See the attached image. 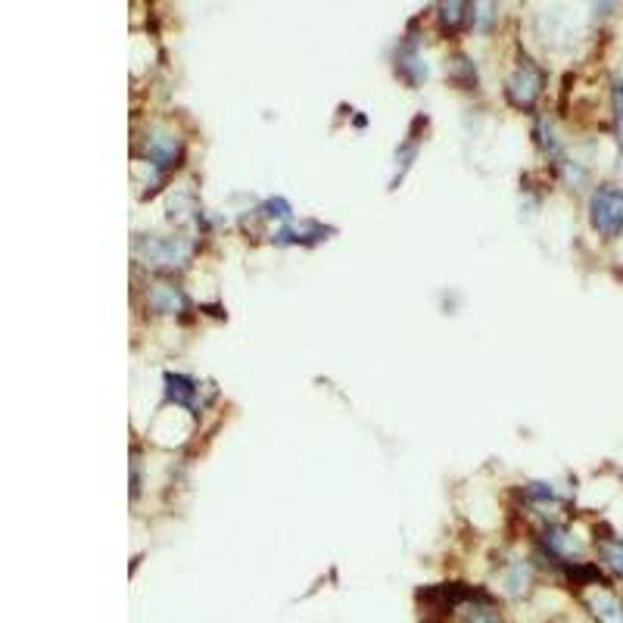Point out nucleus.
I'll return each mask as SVG.
<instances>
[{
    "mask_svg": "<svg viewBox=\"0 0 623 623\" xmlns=\"http://www.w3.org/2000/svg\"><path fill=\"white\" fill-rule=\"evenodd\" d=\"M589 222L593 228L614 240L623 234V187L614 185H601L593 190L589 197Z\"/></svg>",
    "mask_w": 623,
    "mask_h": 623,
    "instance_id": "1",
    "label": "nucleus"
},
{
    "mask_svg": "<svg viewBox=\"0 0 623 623\" xmlns=\"http://www.w3.org/2000/svg\"><path fill=\"white\" fill-rule=\"evenodd\" d=\"M194 244L187 237H144L138 244L140 259L147 265H157V269H175V265H185L190 259Z\"/></svg>",
    "mask_w": 623,
    "mask_h": 623,
    "instance_id": "2",
    "label": "nucleus"
},
{
    "mask_svg": "<svg viewBox=\"0 0 623 623\" xmlns=\"http://www.w3.org/2000/svg\"><path fill=\"white\" fill-rule=\"evenodd\" d=\"M543 85H546V72L539 70L531 57H521V66L508 78V97L514 107H533L536 97L543 94Z\"/></svg>",
    "mask_w": 623,
    "mask_h": 623,
    "instance_id": "3",
    "label": "nucleus"
},
{
    "mask_svg": "<svg viewBox=\"0 0 623 623\" xmlns=\"http://www.w3.org/2000/svg\"><path fill=\"white\" fill-rule=\"evenodd\" d=\"M144 157L150 160L157 178H162V175H169V172L182 162V140L157 128V132H150V138H147V153H144Z\"/></svg>",
    "mask_w": 623,
    "mask_h": 623,
    "instance_id": "4",
    "label": "nucleus"
},
{
    "mask_svg": "<svg viewBox=\"0 0 623 623\" xmlns=\"http://www.w3.org/2000/svg\"><path fill=\"white\" fill-rule=\"evenodd\" d=\"M586 608H589V614L599 623H623V601L611 589H605V586H596L586 596Z\"/></svg>",
    "mask_w": 623,
    "mask_h": 623,
    "instance_id": "5",
    "label": "nucleus"
},
{
    "mask_svg": "<svg viewBox=\"0 0 623 623\" xmlns=\"http://www.w3.org/2000/svg\"><path fill=\"white\" fill-rule=\"evenodd\" d=\"M165 381V399L169 402H175V406H187V409H197V381L194 377H187V374H165L162 377Z\"/></svg>",
    "mask_w": 623,
    "mask_h": 623,
    "instance_id": "6",
    "label": "nucleus"
},
{
    "mask_svg": "<svg viewBox=\"0 0 623 623\" xmlns=\"http://www.w3.org/2000/svg\"><path fill=\"white\" fill-rule=\"evenodd\" d=\"M147 302H150V309L160 312V315H175V312L187 309V297L178 287H172V284H157V287L150 290Z\"/></svg>",
    "mask_w": 623,
    "mask_h": 623,
    "instance_id": "7",
    "label": "nucleus"
},
{
    "mask_svg": "<svg viewBox=\"0 0 623 623\" xmlns=\"http://www.w3.org/2000/svg\"><path fill=\"white\" fill-rule=\"evenodd\" d=\"M324 234H331L322 225H306V228H281V232L272 237L277 247H287V244H315L322 240Z\"/></svg>",
    "mask_w": 623,
    "mask_h": 623,
    "instance_id": "8",
    "label": "nucleus"
},
{
    "mask_svg": "<svg viewBox=\"0 0 623 623\" xmlns=\"http://www.w3.org/2000/svg\"><path fill=\"white\" fill-rule=\"evenodd\" d=\"M601 558H605V564L623 577V539H605L601 543Z\"/></svg>",
    "mask_w": 623,
    "mask_h": 623,
    "instance_id": "9",
    "label": "nucleus"
},
{
    "mask_svg": "<svg viewBox=\"0 0 623 623\" xmlns=\"http://www.w3.org/2000/svg\"><path fill=\"white\" fill-rule=\"evenodd\" d=\"M506 586L511 596H521V593H527V586H531V568L527 564H514L511 571H508Z\"/></svg>",
    "mask_w": 623,
    "mask_h": 623,
    "instance_id": "10",
    "label": "nucleus"
},
{
    "mask_svg": "<svg viewBox=\"0 0 623 623\" xmlns=\"http://www.w3.org/2000/svg\"><path fill=\"white\" fill-rule=\"evenodd\" d=\"M262 215H265V219H277V222H290V219H294V207H290L284 197H275V200H265V203H262Z\"/></svg>",
    "mask_w": 623,
    "mask_h": 623,
    "instance_id": "11",
    "label": "nucleus"
},
{
    "mask_svg": "<svg viewBox=\"0 0 623 623\" xmlns=\"http://www.w3.org/2000/svg\"><path fill=\"white\" fill-rule=\"evenodd\" d=\"M439 10H443V13H439V20H443L446 28H459V25L468 20V13H464V10H471V7H468V3H443Z\"/></svg>",
    "mask_w": 623,
    "mask_h": 623,
    "instance_id": "12",
    "label": "nucleus"
},
{
    "mask_svg": "<svg viewBox=\"0 0 623 623\" xmlns=\"http://www.w3.org/2000/svg\"><path fill=\"white\" fill-rule=\"evenodd\" d=\"M462 623H502V621H499V614L484 601V605H471V608L464 611Z\"/></svg>",
    "mask_w": 623,
    "mask_h": 623,
    "instance_id": "13",
    "label": "nucleus"
},
{
    "mask_svg": "<svg viewBox=\"0 0 623 623\" xmlns=\"http://www.w3.org/2000/svg\"><path fill=\"white\" fill-rule=\"evenodd\" d=\"M611 103H614V119H618V132H621V140H623V82L621 78H614Z\"/></svg>",
    "mask_w": 623,
    "mask_h": 623,
    "instance_id": "14",
    "label": "nucleus"
},
{
    "mask_svg": "<svg viewBox=\"0 0 623 623\" xmlns=\"http://www.w3.org/2000/svg\"><path fill=\"white\" fill-rule=\"evenodd\" d=\"M531 496L533 499H543V502H555V499H558V493H555L552 486H546V484H533Z\"/></svg>",
    "mask_w": 623,
    "mask_h": 623,
    "instance_id": "15",
    "label": "nucleus"
}]
</instances>
